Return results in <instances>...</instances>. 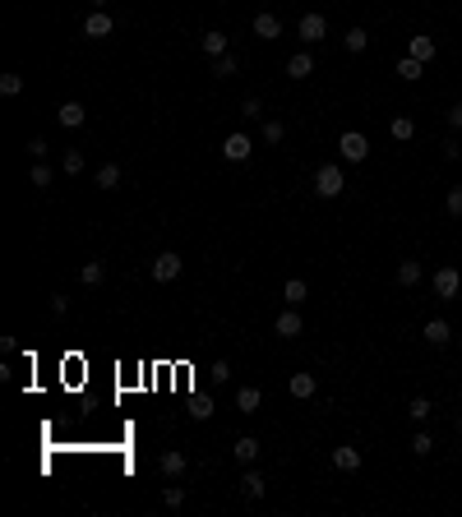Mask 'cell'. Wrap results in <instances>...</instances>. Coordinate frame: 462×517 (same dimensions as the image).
I'll use <instances>...</instances> for the list:
<instances>
[{
  "label": "cell",
  "instance_id": "cell-1",
  "mask_svg": "<svg viewBox=\"0 0 462 517\" xmlns=\"http://www.w3.org/2000/svg\"><path fill=\"white\" fill-rule=\"evenodd\" d=\"M314 190H319V199H338L342 190H347V181H342V167L323 162V167L314 171Z\"/></svg>",
  "mask_w": 462,
  "mask_h": 517
},
{
  "label": "cell",
  "instance_id": "cell-2",
  "mask_svg": "<svg viewBox=\"0 0 462 517\" xmlns=\"http://www.w3.org/2000/svg\"><path fill=\"white\" fill-rule=\"evenodd\" d=\"M338 152H342V162H365L370 157V139L356 134V130H347V134L338 139Z\"/></svg>",
  "mask_w": 462,
  "mask_h": 517
},
{
  "label": "cell",
  "instance_id": "cell-3",
  "mask_svg": "<svg viewBox=\"0 0 462 517\" xmlns=\"http://www.w3.org/2000/svg\"><path fill=\"white\" fill-rule=\"evenodd\" d=\"M458 287H462L458 268H434V296L439 301H458Z\"/></svg>",
  "mask_w": 462,
  "mask_h": 517
},
{
  "label": "cell",
  "instance_id": "cell-4",
  "mask_svg": "<svg viewBox=\"0 0 462 517\" xmlns=\"http://www.w3.org/2000/svg\"><path fill=\"white\" fill-rule=\"evenodd\" d=\"M296 32H301V42H323V37H328V19L323 14H301Z\"/></svg>",
  "mask_w": 462,
  "mask_h": 517
},
{
  "label": "cell",
  "instance_id": "cell-5",
  "mask_svg": "<svg viewBox=\"0 0 462 517\" xmlns=\"http://www.w3.org/2000/svg\"><path fill=\"white\" fill-rule=\"evenodd\" d=\"M181 268H185V258L171 254V250L153 258V277H157V282H176V277H181Z\"/></svg>",
  "mask_w": 462,
  "mask_h": 517
},
{
  "label": "cell",
  "instance_id": "cell-6",
  "mask_svg": "<svg viewBox=\"0 0 462 517\" xmlns=\"http://www.w3.org/2000/svg\"><path fill=\"white\" fill-rule=\"evenodd\" d=\"M111 28H116V19H111L107 10H92V14L83 19V37H111Z\"/></svg>",
  "mask_w": 462,
  "mask_h": 517
},
{
  "label": "cell",
  "instance_id": "cell-7",
  "mask_svg": "<svg viewBox=\"0 0 462 517\" xmlns=\"http://www.w3.org/2000/svg\"><path fill=\"white\" fill-rule=\"evenodd\" d=\"M254 37H259V42H273V37H282V19L268 14V10H263V14H254Z\"/></svg>",
  "mask_w": 462,
  "mask_h": 517
},
{
  "label": "cell",
  "instance_id": "cell-8",
  "mask_svg": "<svg viewBox=\"0 0 462 517\" xmlns=\"http://www.w3.org/2000/svg\"><path fill=\"white\" fill-rule=\"evenodd\" d=\"M56 121H61V130H79V125L88 121V111L79 107V102H61V111H56Z\"/></svg>",
  "mask_w": 462,
  "mask_h": 517
},
{
  "label": "cell",
  "instance_id": "cell-9",
  "mask_svg": "<svg viewBox=\"0 0 462 517\" xmlns=\"http://www.w3.org/2000/svg\"><path fill=\"white\" fill-rule=\"evenodd\" d=\"M222 157H227V162H245V157H250V134H227Z\"/></svg>",
  "mask_w": 462,
  "mask_h": 517
},
{
  "label": "cell",
  "instance_id": "cell-10",
  "mask_svg": "<svg viewBox=\"0 0 462 517\" xmlns=\"http://www.w3.org/2000/svg\"><path fill=\"white\" fill-rule=\"evenodd\" d=\"M301 328H305V323H301V314H296V310H282V314H277V323H273L277 337H301Z\"/></svg>",
  "mask_w": 462,
  "mask_h": 517
},
{
  "label": "cell",
  "instance_id": "cell-11",
  "mask_svg": "<svg viewBox=\"0 0 462 517\" xmlns=\"http://www.w3.org/2000/svg\"><path fill=\"white\" fill-rule=\"evenodd\" d=\"M314 74V56L310 51H296L292 61H287V79H310Z\"/></svg>",
  "mask_w": 462,
  "mask_h": 517
},
{
  "label": "cell",
  "instance_id": "cell-12",
  "mask_svg": "<svg viewBox=\"0 0 462 517\" xmlns=\"http://www.w3.org/2000/svg\"><path fill=\"white\" fill-rule=\"evenodd\" d=\"M263 489H268V480H263V476L250 467V472L241 476V494H245V499H263Z\"/></svg>",
  "mask_w": 462,
  "mask_h": 517
},
{
  "label": "cell",
  "instance_id": "cell-13",
  "mask_svg": "<svg viewBox=\"0 0 462 517\" xmlns=\"http://www.w3.org/2000/svg\"><path fill=\"white\" fill-rule=\"evenodd\" d=\"M287 393L301 397V402H305V397H314V374H305V369H301V374H292V379H287Z\"/></svg>",
  "mask_w": 462,
  "mask_h": 517
},
{
  "label": "cell",
  "instance_id": "cell-14",
  "mask_svg": "<svg viewBox=\"0 0 462 517\" xmlns=\"http://www.w3.org/2000/svg\"><path fill=\"white\" fill-rule=\"evenodd\" d=\"M333 467H338V472H356V467H361V448L342 443L338 453H333Z\"/></svg>",
  "mask_w": 462,
  "mask_h": 517
},
{
  "label": "cell",
  "instance_id": "cell-15",
  "mask_svg": "<svg viewBox=\"0 0 462 517\" xmlns=\"http://www.w3.org/2000/svg\"><path fill=\"white\" fill-rule=\"evenodd\" d=\"M231 453H236V462H254V457H259V439H254V434H245V439H236L231 443Z\"/></svg>",
  "mask_w": 462,
  "mask_h": 517
},
{
  "label": "cell",
  "instance_id": "cell-16",
  "mask_svg": "<svg viewBox=\"0 0 462 517\" xmlns=\"http://www.w3.org/2000/svg\"><path fill=\"white\" fill-rule=\"evenodd\" d=\"M259 402H263V393H259V388H236V411L254 416V411H259Z\"/></svg>",
  "mask_w": 462,
  "mask_h": 517
},
{
  "label": "cell",
  "instance_id": "cell-17",
  "mask_svg": "<svg viewBox=\"0 0 462 517\" xmlns=\"http://www.w3.org/2000/svg\"><path fill=\"white\" fill-rule=\"evenodd\" d=\"M102 277H107V263H102V258H88V263L79 268V282H83V287H97Z\"/></svg>",
  "mask_w": 462,
  "mask_h": 517
},
{
  "label": "cell",
  "instance_id": "cell-18",
  "mask_svg": "<svg viewBox=\"0 0 462 517\" xmlns=\"http://www.w3.org/2000/svg\"><path fill=\"white\" fill-rule=\"evenodd\" d=\"M448 337H453L448 319H430V323H425V342H430V347H444Z\"/></svg>",
  "mask_w": 462,
  "mask_h": 517
},
{
  "label": "cell",
  "instance_id": "cell-19",
  "mask_svg": "<svg viewBox=\"0 0 462 517\" xmlns=\"http://www.w3.org/2000/svg\"><path fill=\"white\" fill-rule=\"evenodd\" d=\"M199 46H203V56H213V61H217V56H227V32H217V28H213V32H203V42H199Z\"/></svg>",
  "mask_w": 462,
  "mask_h": 517
},
{
  "label": "cell",
  "instance_id": "cell-20",
  "mask_svg": "<svg viewBox=\"0 0 462 517\" xmlns=\"http://www.w3.org/2000/svg\"><path fill=\"white\" fill-rule=\"evenodd\" d=\"M407 56H416L421 65L434 61V37H412V42H407Z\"/></svg>",
  "mask_w": 462,
  "mask_h": 517
},
{
  "label": "cell",
  "instance_id": "cell-21",
  "mask_svg": "<svg viewBox=\"0 0 462 517\" xmlns=\"http://www.w3.org/2000/svg\"><path fill=\"white\" fill-rule=\"evenodd\" d=\"M157 467H162V476H181L185 472V453H181V448H171V453L157 457Z\"/></svg>",
  "mask_w": 462,
  "mask_h": 517
},
{
  "label": "cell",
  "instance_id": "cell-22",
  "mask_svg": "<svg viewBox=\"0 0 462 517\" xmlns=\"http://www.w3.org/2000/svg\"><path fill=\"white\" fill-rule=\"evenodd\" d=\"M342 46H347L352 56H361V51L370 46V32L365 28H347V32H342Z\"/></svg>",
  "mask_w": 462,
  "mask_h": 517
},
{
  "label": "cell",
  "instance_id": "cell-23",
  "mask_svg": "<svg viewBox=\"0 0 462 517\" xmlns=\"http://www.w3.org/2000/svg\"><path fill=\"white\" fill-rule=\"evenodd\" d=\"M388 134L398 139V143H407V139L416 134V121L412 116H393V121H388Z\"/></svg>",
  "mask_w": 462,
  "mask_h": 517
},
{
  "label": "cell",
  "instance_id": "cell-24",
  "mask_svg": "<svg viewBox=\"0 0 462 517\" xmlns=\"http://www.w3.org/2000/svg\"><path fill=\"white\" fill-rule=\"evenodd\" d=\"M421 282V263L416 258H402L398 263V287H416Z\"/></svg>",
  "mask_w": 462,
  "mask_h": 517
},
{
  "label": "cell",
  "instance_id": "cell-25",
  "mask_svg": "<svg viewBox=\"0 0 462 517\" xmlns=\"http://www.w3.org/2000/svg\"><path fill=\"white\" fill-rule=\"evenodd\" d=\"M421 74H425V65L416 61V56H402V61H398V79H407V83H416V79H421Z\"/></svg>",
  "mask_w": 462,
  "mask_h": 517
},
{
  "label": "cell",
  "instance_id": "cell-26",
  "mask_svg": "<svg viewBox=\"0 0 462 517\" xmlns=\"http://www.w3.org/2000/svg\"><path fill=\"white\" fill-rule=\"evenodd\" d=\"M430 411H434L430 397H412V402H407V416H412V420H430Z\"/></svg>",
  "mask_w": 462,
  "mask_h": 517
},
{
  "label": "cell",
  "instance_id": "cell-27",
  "mask_svg": "<svg viewBox=\"0 0 462 517\" xmlns=\"http://www.w3.org/2000/svg\"><path fill=\"white\" fill-rule=\"evenodd\" d=\"M97 185H102V190H116V185H121V167H116V162L97 167Z\"/></svg>",
  "mask_w": 462,
  "mask_h": 517
},
{
  "label": "cell",
  "instance_id": "cell-28",
  "mask_svg": "<svg viewBox=\"0 0 462 517\" xmlns=\"http://www.w3.org/2000/svg\"><path fill=\"white\" fill-rule=\"evenodd\" d=\"M282 296H287V305H301V301H305V296H310V287H305V282H301V277H292Z\"/></svg>",
  "mask_w": 462,
  "mask_h": 517
},
{
  "label": "cell",
  "instance_id": "cell-29",
  "mask_svg": "<svg viewBox=\"0 0 462 517\" xmlns=\"http://www.w3.org/2000/svg\"><path fill=\"white\" fill-rule=\"evenodd\" d=\"M430 448H434V439L425 434V429H416V434H412V453L416 457H430Z\"/></svg>",
  "mask_w": 462,
  "mask_h": 517
},
{
  "label": "cell",
  "instance_id": "cell-30",
  "mask_svg": "<svg viewBox=\"0 0 462 517\" xmlns=\"http://www.w3.org/2000/svg\"><path fill=\"white\" fill-rule=\"evenodd\" d=\"M79 171H83V152L65 148V176H79Z\"/></svg>",
  "mask_w": 462,
  "mask_h": 517
},
{
  "label": "cell",
  "instance_id": "cell-31",
  "mask_svg": "<svg viewBox=\"0 0 462 517\" xmlns=\"http://www.w3.org/2000/svg\"><path fill=\"white\" fill-rule=\"evenodd\" d=\"M263 139H268V143H282V139H287V125L282 121H263Z\"/></svg>",
  "mask_w": 462,
  "mask_h": 517
},
{
  "label": "cell",
  "instance_id": "cell-32",
  "mask_svg": "<svg viewBox=\"0 0 462 517\" xmlns=\"http://www.w3.org/2000/svg\"><path fill=\"white\" fill-rule=\"evenodd\" d=\"M444 208H448V217H462V185H453V190H448Z\"/></svg>",
  "mask_w": 462,
  "mask_h": 517
},
{
  "label": "cell",
  "instance_id": "cell-33",
  "mask_svg": "<svg viewBox=\"0 0 462 517\" xmlns=\"http://www.w3.org/2000/svg\"><path fill=\"white\" fill-rule=\"evenodd\" d=\"M213 74H217V79H231V74H236V56H217V61H213Z\"/></svg>",
  "mask_w": 462,
  "mask_h": 517
},
{
  "label": "cell",
  "instance_id": "cell-34",
  "mask_svg": "<svg viewBox=\"0 0 462 517\" xmlns=\"http://www.w3.org/2000/svg\"><path fill=\"white\" fill-rule=\"evenodd\" d=\"M190 416H194V420H208V416H213V402H208V397H194V402H190Z\"/></svg>",
  "mask_w": 462,
  "mask_h": 517
},
{
  "label": "cell",
  "instance_id": "cell-35",
  "mask_svg": "<svg viewBox=\"0 0 462 517\" xmlns=\"http://www.w3.org/2000/svg\"><path fill=\"white\" fill-rule=\"evenodd\" d=\"M19 88H23V74H0V92L5 97H14Z\"/></svg>",
  "mask_w": 462,
  "mask_h": 517
},
{
  "label": "cell",
  "instance_id": "cell-36",
  "mask_svg": "<svg viewBox=\"0 0 462 517\" xmlns=\"http://www.w3.org/2000/svg\"><path fill=\"white\" fill-rule=\"evenodd\" d=\"M32 185H37V190H46V185H51V167H46V162H37V167H32V176H28Z\"/></svg>",
  "mask_w": 462,
  "mask_h": 517
},
{
  "label": "cell",
  "instance_id": "cell-37",
  "mask_svg": "<svg viewBox=\"0 0 462 517\" xmlns=\"http://www.w3.org/2000/svg\"><path fill=\"white\" fill-rule=\"evenodd\" d=\"M162 503H167V508H181V503H185V489H181V485L162 489Z\"/></svg>",
  "mask_w": 462,
  "mask_h": 517
},
{
  "label": "cell",
  "instance_id": "cell-38",
  "mask_svg": "<svg viewBox=\"0 0 462 517\" xmlns=\"http://www.w3.org/2000/svg\"><path fill=\"white\" fill-rule=\"evenodd\" d=\"M241 111H245L250 121H259V116H263V102H259V97H245V102H241Z\"/></svg>",
  "mask_w": 462,
  "mask_h": 517
},
{
  "label": "cell",
  "instance_id": "cell-39",
  "mask_svg": "<svg viewBox=\"0 0 462 517\" xmlns=\"http://www.w3.org/2000/svg\"><path fill=\"white\" fill-rule=\"evenodd\" d=\"M439 148H444V157H448V162H453V157H462V143H458V139H453V134H448L444 143H439Z\"/></svg>",
  "mask_w": 462,
  "mask_h": 517
},
{
  "label": "cell",
  "instance_id": "cell-40",
  "mask_svg": "<svg viewBox=\"0 0 462 517\" xmlns=\"http://www.w3.org/2000/svg\"><path fill=\"white\" fill-rule=\"evenodd\" d=\"M231 379V365L227 361H213V383H227Z\"/></svg>",
  "mask_w": 462,
  "mask_h": 517
},
{
  "label": "cell",
  "instance_id": "cell-41",
  "mask_svg": "<svg viewBox=\"0 0 462 517\" xmlns=\"http://www.w3.org/2000/svg\"><path fill=\"white\" fill-rule=\"evenodd\" d=\"M448 130H462V102H453V107H448Z\"/></svg>",
  "mask_w": 462,
  "mask_h": 517
},
{
  "label": "cell",
  "instance_id": "cell-42",
  "mask_svg": "<svg viewBox=\"0 0 462 517\" xmlns=\"http://www.w3.org/2000/svg\"><path fill=\"white\" fill-rule=\"evenodd\" d=\"M70 310V296H51V314H65Z\"/></svg>",
  "mask_w": 462,
  "mask_h": 517
},
{
  "label": "cell",
  "instance_id": "cell-43",
  "mask_svg": "<svg viewBox=\"0 0 462 517\" xmlns=\"http://www.w3.org/2000/svg\"><path fill=\"white\" fill-rule=\"evenodd\" d=\"M28 152L37 157V162H42V157H46V139H32V143H28Z\"/></svg>",
  "mask_w": 462,
  "mask_h": 517
},
{
  "label": "cell",
  "instance_id": "cell-44",
  "mask_svg": "<svg viewBox=\"0 0 462 517\" xmlns=\"http://www.w3.org/2000/svg\"><path fill=\"white\" fill-rule=\"evenodd\" d=\"M92 5H97V10H102V5H107V0H92Z\"/></svg>",
  "mask_w": 462,
  "mask_h": 517
},
{
  "label": "cell",
  "instance_id": "cell-45",
  "mask_svg": "<svg viewBox=\"0 0 462 517\" xmlns=\"http://www.w3.org/2000/svg\"><path fill=\"white\" fill-rule=\"evenodd\" d=\"M458 429H462V416H458Z\"/></svg>",
  "mask_w": 462,
  "mask_h": 517
}]
</instances>
